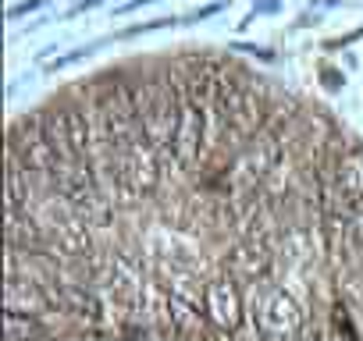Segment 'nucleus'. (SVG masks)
<instances>
[{
  "label": "nucleus",
  "instance_id": "nucleus-1",
  "mask_svg": "<svg viewBox=\"0 0 363 341\" xmlns=\"http://www.w3.org/2000/svg\"><path fill=\"white\" fill-rule=\"evenodd\" d=\"M253 327L264 341H299L306 330V313L285 288H264L253 302Z\"/></svg>",
  "mask_w": 363,
  "mask_h": 341
},
{
  "label": "nucleus",
  "instance_id": "nucleus-2",
  "mask_svg": "<svg viewBox=\"0 0 363 341\" xmlns=\"http://www.w3.org/2000/svg\"><path fill=\"white\" fill-rule=\"evenodd\" d=\"M203 316L221 330V334H235L246 320V302H242V288L232 274L225 277H211L207 281V295H203Z\"/></svg>",
  "mask_w": 363,
  "mask_h": 341
},
{
  "label": "nucleus",
  "instance_id": "nucleus-3",
  "mask_svg": "<svg viewBox=\"0 0 363 341\" xmlns=\"http://www.w3.org/2000/svg\"><path fill=\"white\" fill-rule=\"evenodd\" d=\"M324 175L331 178V185L338 189L342 203L349 210L363 207V149L359 146H328V170Z\"/></svg>",
  "mask_w": 363,
  "mask_h": 341
},
{
  "label": "nucleus",
  "instance_id": "nucleus-4",
  "mask_svg": "<svg viewBox=\"0 0 363 341\" xmlns=\"http://www.w3.org/2000/svg\"><path fill=\"white\" fill-rule=\"evenodd\" d=\"M4 309L8 313H22V316H36L43 320L47 313H54V302L47 295V284L22 277V274H8V288H4Z\"/></svg>",
  "mask_w": 363,
  "mask_h": 341
},
{
  "label": "nucleus",
  "instance_id": "nucleus-5",
  "mask_svg": "<svg viewBox=\"0 0 363 341\" xmlns=\"http://www.w3.org/2000/svg\"><path fill=\"white\" fill-rule=\"evenodd\" d=\"M271 263H274V256H271V245H267V242H260V238H242V242L232 249V256H228V274H232L235 281L257 284V281L267 277Z\"/></svg>",
  "mask_w": 363,
  "mask_h": 341
},
{
  "label": "nucleus",
  "instance_id": "nucleus-6",
  "mask_svg": "<svg viewBox=\"0 0 363 341\" xmlns=\"http://www.w3.org/2000/svg\"><path fill=\"white\" fill-rule=\"evenodd\" d=\"M4 330H8V341H50L43 323L22 313H4Z\"/></svg>",
  "mask_w": 363,
  "mask_h": 341
},
{
  "label": "nucleus",
  "instance_id": "nucleus-7",
  "mask_svg": "<svg viewBox=\"0 0 363 341\" xmlns=\"http://www.w3.org/2000/svg\"><path fill=\"white\" fill-rule=\"evenodd\" d=\"M68 341H125V337H118V334H111V330H82V334H75V337H68Z\"/></svg>",
  "mask_w": 363,
  "mask_h": 341
},
{
  "label": "nucleus",
  "instance_id": "nucleus-8",
  "mask_svg": "<svg viewBox=\"0 0 363 341\" xmlns=\"http://www.w3.org/2000/svg\"><path fill=\"white\" fill-rule=\"evenodd\" d=\"M313 341H349V337H345L335 323H328V327H320V330H317V337H313Z\"/></svg>",
  "mask_w": 363,
  "mask_h": 341
},
{
  "label": "nucleus",
  "instance_id": "nucleus-9",
  "mask_svg": "<svg viewBox=\"0 0 363 341\" xmlns=\"http://www.w3.org/2000/svg\"><path fill=\"white\" fill-rule=\"evenodd\" d=\"M125 341H153V334H150L146 327H135V330H132V334H128Z\"/></svg>",
  "mask_w": 363,
  "mask_h": 341
}]
</instances>
